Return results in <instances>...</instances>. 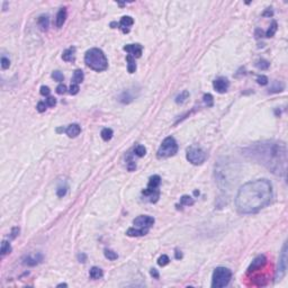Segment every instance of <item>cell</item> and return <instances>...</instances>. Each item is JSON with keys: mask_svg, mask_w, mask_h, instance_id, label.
<instances>
[{"mask_svg": "<svg viewBox=\"0 0 288 288\" xmlns=\"http://www.w3.org/2000/svg\"><path fill=\"white\" fill-rule=\"evenodd\" d=\"M272 185L267 179H257L244 184L235 197V206L241 214L257 213L271 201Z\"/></svg>", "mask_w": 288, "mask_h": 288, "instance_id": "obj_1", "label": "cell"}, {"mask_svg": "<svg viewBox=\"0 0 288 288\" xmlns=\"http://www.w3.org/2000/svg\"><path fill=\"white\" fill-rule=\"evenodd\" d=\"M252 159L278 176H286L287 149L283 142H263L248 150Z\"/></svg>", "mask_w": 288, "mask_h": 288, "instance_id": "obj_2", "label": "cell"}, {"mask_svg": "<svg viewBox=\"0 0 288 288\" xmlns=\"http://www.w3.org/2000/svg\"><path fill=\"white\" fill-rule=\"evenodd\" d=\"M84 62L87 67L90 69H93L95 71H105L108 67V61H107L106 55L104 54V52L99 48H90L86 52L84 55Z\"/></svg>", "mask_w": 288, "mask_h": 288, "instance_id": "obj_3", "label": "cell"}, {"mask_svg": "<svg viewBox=\"0 0 288 288\" xmlns=\"http://www.w3.org/2000/svg\"><path fill=\"white\" fill-rule=\"evenodd\" d=\"M232 278V271L225 267H217L213 272L212 277V287L222 288L229 285L230 280Z\"/></svg>", "mask_w": 288, "mask_h": 288, "instance_id": "obj_4", "label": "cell"}, {"mask_svg": "<svg viewBox=\"0 0 288 288\" xmlns=\"http://www.w3.org/2000/svg\"><path fill=\"white\" fill-rule=\"evenodd\" d=\"M178 151V144L172 136L165 137L162 141L159 150H158V157L159 158H169L172 157Z\"/></svg>", "mask_w": 288, "mask_h": 288, "instance_id": "obj_5", "label": "cell"}, {"mask_svg": "<svg viewBox=\"0 0 288 288\" xmlns=\"http://www.w3.org/2000/svg\"><path fill=\"white\" fill-rule=\"evenodd\" d=\"M186 158L190 163L195 165L201 164L205 162L206 160V153H205L200 148L197 146H190L187 149V153H186Z\"/></svg>", "mask_w": 288, "mask_h": 288, "instance_id": "obj_6", "label": "cell"}, {"mask_svg": "<svg viewBox=\"0 0 288 288\" xmlns=\"http://www.w3.org/2000/svg\"><path fill=\"white\" fill-rule=\"evenodd\" d=\"M287 260H288L287 243H284L283 250H281V253H280L279 257V263H278L277 274H276V280H281L284 276H285L286 270H287Z\"/></svg>", "mask_w": 288, "mask_h": 288, "instance_id": "obj_7", "label": "cell"}, {"mask_svg": "<svg viewBox=\"0 0 288 288\" xmlns=\"http://www.w3.org/2000/svg\"><path fill=\"white\" fill-rule=\"evenodd\" d=\"M134 225L139 229H144V230H150V227L153 226L154 224V218L151 216H146V215H141L139 217H136L133 221Z\"/></svg>", "mask_w": 288, "mask_h": 288, "instance_id": "obj_8", "label": "cell"}, {"mask_svg": "<svg viewBox=\"0 0 288 288\" xmlns=\"http://www.w3.org/2000/svg\"><path fill=\"white\" fill-rule=\"evenodd\" d=\"M213 87H214V89H215L217 93H226L227 89H229L230 81L226 78H224V77H220V78L215 79V81L213 82Z\"/></svg>", "mask_w": 288, "mask_h": 288, "instance_id": "obj_9", "label": "cell"}, {"mask_svg": "<svg viewBox=\"0 0 288 288\" xmlns=\"http://www.w3.org/2000/svg\"><path fill=\"white\" fill-rule=\"evenodd\" d=\"M266 263H267V258L265 257V255H258V257L255 258V260L252 261L251 265H250L249 268H248V274L257 271V270H259L260 268H262Z\"/></svg>", "mask_w": 288, "mask_h": 288, "instance_id": "obj_10", "label": "cell"}, {"mask_svg": "<svg viewBox=\"0 0 288 288\" xmlns=\"http://www.w3.org/2000/svg\"><path fill=\"white\" fill-rule=\"evenodd\" d=\"M124 50L129 53V55L133 56V58H140L142 55L143 48L140 44H129L124 46Z\"/></svg>", "mask_w": 288, "mask_h": 288, "instance_id": "obj_11", "label": "cell"}, {"mask_svg": "<svg viewBox=\"0 0 288 288\" xmlns=\"http://www.w3.org/2000/svg\"><path fill=\"white\" fill-rule=\"evenodd\" d=\"M133 24H134V20H133V18H132L131 16H124V17H122V19H120L118 26H119V28L123 31V33H129V27H131Z\"/></svg>", "mask_w": 288, "mask_h": 288, "instance_id": "obj_12", "label": "cell"}, {"mask_svg": "<svg viewBox=\"0 0 288 288\" xmlns=\"http://www.w3.org/2000/svg\"><path fill=\"white\" fill-rule=\"evenodd\" d=\"M62 59L67 62H74L76 61V48H69L63 52Z\"/></svg>", "mask_w": 288, "mask_h": 288, "instance_id": "obj_13", "label": "cell"}, {"mask_svg": "<svg viewBox=\"0 0 288 288\" xmlns=\"http://www.w3.org/2000/svg\"><path fill=\"white\" fill-rule=\"evenodd\" d=\"M80 132H81V127L78 124H71L65 129V133L69 137H77L80 134Z\"/></svg>", "mask_w": 288, "mask_h": 288, "instance_id": "obj_14", "label": "cell"}, {"mask_svg": "<svg viewBox=\"0 0 288 288\" xmlns=\"http://www.w3.org/2000/svg\"><path fill=\"white\" fill-rule=\"evenodd\" d=\"M65 19H67V8H61L58 13V15H56V27H62L63 24L65 23Z\"/></svg>", "mask_w": 288, "mask_h": 288, "instance_id": "obj_15", "label": "cell"}, {"mask_svg": "<svg viewBox=\"0 0 288 288\" xmlns=\"http://www.w3.org/2000/svg\"><path fill=\"white\" fill-rule=\"evenodd\" d=\"M149 232V230H144V229H139V227H131V229L127 230L126 234L129 236H143V235H146Z\"/></svg>", "mask_w": 288, "mask_h": 288, "instance_id": "obj_16", "label": "cell"}, {"mask_svg": "<svg viewBox=\"0 0 288 288\" xmlns=\"http://www.w3.org/2000/svg\"><path fill=\"white\" fill-rule=\"evenodd\" d=\"M43 259V257L41 255H37L35 258H32V257H27L24 260V263L25 265H28V266H35V265H37L38 262H41Z\"/></svg>", "mask_w": 288, "mask_h": 288, "instance_id": "obj_17", "label": "cell"}, {"mask_svg": "<svg viewBox=\"0 0 288 288\" xmlns=\"http://www.w3.org/2000/svg\"><path fill=\"white\" fill-rule=\"evenodd\" d=\"M89 276L91 279H99V278L103 277V270L100 268H98V267H93L90 269Z\"/></svg>", "mask_w": 288, "mask_h": 288, "instance_id": "obj_18", "label": "cell"}, {"mask_svg": "<svg viewBox=\"0 0 288 288\" xmlns=\"http://www.w3.org/2000/svg\"><path fill=\"white\" fill-rule=\"evenodd\" d=\"M126 61H127V70H129V73L135 72L136 70V63H135V59L133 56L127 55L126 56Z\"/></svg>", "mask_w": 288, "mask_h": 288, "instance_id": "obj_19", "label": "cell"}, {"mask_svg": "<svg viewBox=\"0 0 288 288\" xmlns=\"http://www.w3.org/2000/svg\"><path fill=\"white\" fill-rule=\"evenodd\" d=\"M83 72L81 70H76L73 73V78H72V83L74 84H79L83 81Z\"/></svg>", "mask_w": 288, "mask_h": 288, "instance_id": "obj_20", "label": "cell"}, {"mask_svg": "<svg viewBox=\"0 0 288 288\" xmlns=\"http://www.w3.org/2000/svg\"><path fill=\"white\" fill-rule=\"evenodd\" d=\"M277 29H278V24H277V22H272L271 23V25H270V27L268 28V31H267V33H266V36L267 37H272L276 34V32H277Z\"/></svg>", "mask_w": 288, "mask_h": 288, "instance_id": "obj_21", "label": "cell"}, {"mask_svg": "<svg viewBox=\"0 0 288 288\" xmlns=\"http://www.w3.org/2000/svg\"><path fill=\"white\" fill-rule=\"evenodd\" d=\"M188 98H189V93H188L187 90H184L182 93H180L179 95L176 97V103L177 104H182L185 103L186 100H187Z\"/></svg>", "mask_w": 288, "mask_h": 288, "instance_id": "obj_22", "label": "cell"}, {"mask_svg": "<svg viewBox=\"0 0 288 288\" xmlns=\"http://www.w3.org/2000/svg\"><path fill=\"white\" fill-rule=\"evenodd\" d=\"M113 134H114V133H113L112 129H104L100 133V135H101V137H103L104 141H109L113 137Z\"/></svg>", "mask_w": 288, "mask_h": 288, "instance_id": "obj_23", "label": "cell"}, {"mask_svg": "<svg viewBox=\"0 0 288 288\" xmlns=\"http://www.w3.org/2000/svg\"><path fill=\"white\" fill-rule=\"evenodd\" d=\"M38 24L39 26L43 28V29H48V24H50V19H48V16H39L38 18Z\"/></svg>", "mask_w": 288, "mask_h": 288, "instance_id": "obj_24", "label": "cell"}, {"mask_svg": "<svg viewBox=\"0 0 288 288\" xmlns=\"http://www.w3.org/2000/svg\"><path fill=\"white\" fill-rule=\"evenodd\" d=\"M194 199L191 198L190 196H187V195H184L180 198V205H185V206H191V205H194Z\"/></svg>", "mask_w": 288, "mask_h": 288, "instance_id": "obj_25", "label": "cell"}, {"mask_svg": "<svg viewBox=\"0 0 288 288\" xmlns=\"http://www.w3.org/2000/svg\"><path fill=\"white\" fill-rule=\"evenodd\" d=\"M10 251H11L10 243L7 242V241H3V243H1V249H0L1 255H7V253H10Z\"/></svg>", "mask_w": 288, "mask_h": 288, "instance_id": "obj_26", "label": "cell"}, {"mask_svg": "<svg viewBox=\"0 0 288 288\" xmlns=\"http://www.w3.org/2000/svg\"><path fill=\"white\" fill-rule=\"evenodd\" d=\"M269 65H270V63H269L267 60H263V59L259 60V61L255 63V67H257L259 70H267L269 68Z\"/></svg>", "mask_w": 288, "mask_h": 288, "instance_id": "obj_27", "label": "cell"}, {"mask_svg": "<svg viewBox=\"0 0 288 288\" xmlns=\"http://www.w3.org/2000/svg\"><path fill=\"white\" fill-rule=\"evenodd\" d=\"M105 257H106L108 260L114 261V260H116V259H117L118 255H117V253H116V252H114L113 250L106 249V250H105Z\"/></svg>", "mask_w": 288, "mask_h": 288, "instance_id": "obj_28", "label": "cell"}, {"mask_svg": "<svg viewBox=\"0 0 288 288\" xmlns=\"http://www.w3.org/2000/svg\"><path fill=\"white\" fill-rule=\"evenodd\" d=\"M283 89H284V84L276 81L274 83V86L269 89V93H279V91H283Z\"/></svg>", "mask_w": 288, "mask_h": 288, "instance_id": "obj_29", "label": "cell"}, {"mask_svg": "<svg viewBox=\"0 0 288 288\" xmlns=\"http://www.w3.org/2000/svg\"><path fill=\"white\" fill-rule=\"evenodd\" d=\"M169 262H170V259H169V257L167 255H162L159 259H158V265L161 266V267L167 266Z\"/></svg>", "mask_w": 288, "mask_h": 288, "instance_id": "obj_30", "label": "cell"}, {"mask_svg": "<svg viewBox=\"0 0 288 288\" xmlns=\"http://www.w3.org/2000/svg\"><path fill=\"white\" fill-rule=\"evenodd\" d=\"M68 185H61L58 187V189H56V195L59 196V197H63V196H65V194H67L68 191Z\"/></svg>", "mask_w": 288, "mask_h": 288, "instance_id": "obj_31", "label": "cell"}, {"mask_svg": "<svg viewBox=\"0 0 288 288\" xmlns=\"http://www.w3.org/2000/svg\"><path fill=\"white\" fill-rule=\"evenodd\" d=\"M204 103L207 107H212L214 105V99L210 93H205L204 95Z\"/></svg>", "mask_w": 288, "mask_h": 288, "instance_id": "obj_32", "label": "cell"}, {"mask_svg": "<svg viewBox=\"0 0 288 288\" xmlns=\"http://www.w3.org/2000/svg\"><path fill=\"white\" fill-rule=\"evenodd\" d=\"M134 152H135V154H136L137 157H144L145 153H146V149L144 148L143 145H137L136 148H135Z\"/></svg>", "mask_w": 288, "mask_h": 288, "instance_id": "obj_33", "label": "cell"}, {"mask_svg": "<svg viewBox=\"0 0 288 288\" xmlns=\"http://www.w3.org/2000/svg\"><path fill=\"white\" fill-rule=\"evenodd\" d=\"M132 99H133V98H132V96L129 95V93H123V95L120 96L119 100L122 101L123 104H129L132 101Z\"/></svg>", "mask_w": 288, "mask_h": 288, "instance_id": "obj_34", "label": "cell"}, {"mask_svg": "<svg viewBox=\"0 0 288 288\" xmlns=\"http://www.w3.org/2000/svg\"><path fill=\"white\" fill-rule=\"evenodd\" d=\"M52 78L55 80V81L58 82H61L63 81V79H64V77H63V74H62L60 71H54L53 73H52Z\"/></svg>", "mask_w": 288, "mask_h": 288, "instance_id": "obj_35", "label": "cell"}, {"mask_svg": "<svg viewBox=\"0 0 288 288\" xmlns=\"http://www.w3.org/2000/svg\"><path fill=\"white\" fill-rule=\"evenodd\" d=\"M46 107H48V105H46V103L45 101H39L38 104H37V112L38 113H44L45 110H46Z\"/></svg>", "mask_w": 288, "mask_h": 288, "instance_id": "obj_36", "label": "cell"}, {"mask_svg": "<svg viewBox=\"0 0 288 288\" xmlns=\"http://www.w3.org/2000/svg\"><path fill=\"white\" fill-rule=\"evenodd\" d=\"M257 82L261 86H266L268 83V78L266 76H259L257 78Z\"/></svg>", "mask_w": 288, "mask_h": 288, "instance_id": "obj_37", "label": "cell"}, {"mask_svg": "<svg viewBox=\"0 0 288 288\" xmlns=\"http://www.w3.org/2000/svg\"><path fill=\"white\" fill-rule=\"evenodd\" d=\"M9 65H10V61H9V59H7V58H5V56H3L1 58V68L3 69H8Z\"/></svg>", "mask_w": 288, "mask_h": 288, "instance_id": "obj_38", "label": "cell"}, {"mask_svg": "<svg viewBox=\"0 0 288 288\" xmlns=\"http://www.w3.org/2000/svg\"><path fill=\"white\" fill-rule=\"evenodd\" d=\"M45 103H46V105L50 107H54L56 105V99L54 97H48V99L45 100Z\"/></svg>", "mask_w": 288, "mask_h": 288, "instance_id": "obj_39", "label": "cell"}, {"mask_svg": "<svg viewBox=\"0 0 288 288\" xmlns=\"http://www.w3.org/2000/svg\"><path fill=\"white\" fill-rule=\"evenodd\" d=\"M65 91H67V87H65L63 83L59 84V86L56 87V93H59V95H63V93H65Z\"/></svg>", "mask_w": 288, "mask_h": 288, "instance_id": "obj_40", "label": "cell"}, {"mask_svg": "<svg viewBox=\"0 0 288 288\" xmlns=\"http://www.w3.org/2000/svg\"><path fill=\"white\" fill-rule=\"evenodd\" d=\"M39 93H41V95H43V96H48L51 93V90L48 86H42V87H41V90H39Z\"/></svg>", "mask_w": 288, "mask_h": 288, "instance_id": "obj_41", "label": "cell"}, {"mask_svg": "<svg viewBox=\"0 0 288 288\" xmlns=\"http://www.w3.org/2000/svg\"><path fill=\"white\" fill-rule=\"evenodd\" d=\"M79 93V84L72 83L70 87V93L71 95H77Z\"/></svg>", "mask_w": 288, "mask_h": 288, "instance_id": "obj_42", "label": "cell"}, {"mask_svg": "<svg viewBox=\"0 0 288 288\" xmlns=\"http://www.w3.org/2000/svg\"><path fill=\"white\" fill-rule=\"evenodd\" d=\"M18 233H19V229H18V227H14V229H13V231H11L10 238L11 239H15L17 235H18Z\"/></svg>", "mask_w": 288, "mask_h": 288, "instance_id": "obj_43", "label": "cell"}, {"mask_svg": "<svg viewBox=\"0 0 288 288\" xmlns=\"http://www.w3.org/2000/svg\"><path fill=\"white\" fill-rule=\"evenodd\" d=\"M255 37H257V38H260V37H263V32L261 31L260 28H257V29H255Z\"/></svg>", "mask_w": 288, "mask_h": 288, "instance_id": "obj_44", "label": "cell"}, {"mask_svg": "<svg viewBox=\"0 0 288 288\" xmlns=\"http://www.w3.org/2000/svg\"><path fill=\"white\" fill-rule=\"evenodd\" d=\"M150 274H151L152 277H154L155 279H158V278H159V272H158L157 269H151V271H150Z\"/></svg>", "mask_w": 288, "mask_h": 288, "instance_id": "obj_45", "label": "cell"}, {"mask_svg": "<svg viewBox=\"0 0 288 288\" xmlns=\"http://www.w3.org/2000/svg\"><path fill=\"white\" fill-rule=\"evenodd\" d=\"M272 15H274V13H272V10H271V9H270V8H268V9H267V10L265 11V13H263V14H262V16H265V17H266V16H268V17H271Z\"/></svg>", "mask_w": 288, "mask_h": 288, "instance_id": "obj_46", "label": "cell"}, {"mask_svg": "<svg viewBox=\"0 0 288 288\" xmlns=\"http://www.w3.org/2000/svg\"><path fill=\"white\" fill-rule=\"evenodd\" d=\"M78 259L80 260V262H86V259H87V257H86V255L81 253V255H78Z\"/></svg>", "mask_w": 288, "mask_h": 288, "instance_id": "obj_47", "label": "cell"}, {"mask_svg": "<svg viewBox=\"0 0 288 288\" xmlns=\"http://www.w3.org/2000/svg\"><path fill=\"white\" fill-rule=\"evenodd\" d=\"M181 257H182L181 252H180V251H178V250H177V251H176V258H177V259H180V258H181Z\"/></svg>", "mask_w": 288, "mask_h": 288, "instance_id": "obj_48", "label": "cell"}, {"mask_svg": "<svg viewBox=\"0 0 288 288\" xmlns=\"http://www.w3.org/2000/svg\"><path fill=\"white\" fill-rule=\"evenodd\" d=\"M65 129H63V127H61V129H56V132H58V133H61V132H65Z\"/></svg>", "mask_w": 288, "mask_h": 288, "instance_id": "obj_49", "label": "cell"}, {"mask_svg": "<svg viewBox=\"0 0 288 288\" xmlns=\"http://www.w3.org/2000/svg\"><path fill=\"white\" fill-rule=\"evenodd\" d=\"M67 284H60V285H58V287H67Z\"/></svg>", "mask_w": 288, "mask_h": 288, "instance_id": "obj_50", "label": "cell"}, {"mask_svg": "<svg viewBox=\"0 0 288 288\" xmlns=\"http://www.w3.org/2000/svg\"><path fill=\"white\" fill-rule=\"evenodd\" d=\"M194 194H195V195L197 196V195H199V191H198V190H195V191H194Z\"/></svg>", "mask_w": 288, "mask_h": 288, "instance_id": "obj_51", "label": "cell"}]
</instances>
